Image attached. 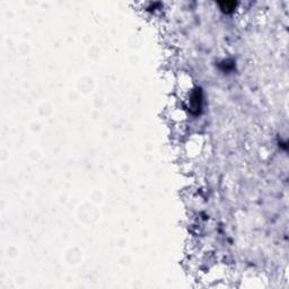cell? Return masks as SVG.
Masks as SVG:
<instances>
[{
    "mask_svg": "<svg viewBox=\"0 0 289 289\" xmlns=\"http://www.w3.org/2000/svg\"><path fill=\"white\" fill-rule=\"evenodd\" d=\"M220 6H221V9L224 11H229V10H233L235 8L236 4L235 2H223V4H220Z\"/></svg>",
    "mask_w": 289,
    "mask_h": 289,
    "instance_id": "obj_1",
    "label": "cell"
}]
</instances>
